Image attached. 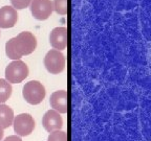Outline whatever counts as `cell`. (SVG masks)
Listing matches in <instances>:
<instances>
[{
  "mask_svg": "<svg viewBox=\"0 0 151 141\" xmlns=\"http://www.w3.org/2000/svg\"><path fill=\"white\" fill-rule=\"evenodd\" d=\"M23 97L26 103L29 105H39L43 101L45 97V88L40 82L38 80H31V82L26 83L23 87Z\"/></svg>",
  "mask_w": 151,
  "mask_h": 141,
  "instance_id": "obj_2",
  "label": "cell"
},
{
  "mask_svg": "<svg viewBox=\"0 0 151 141\" xmlns=\"http://www.w3.org/2000/svg\"><path fill=\"white\" fill-rule=\"evenodd\" d=\"M67 28L66 27H56L50 31V43L52 48L56 50H64L67 46Z\"/></svg>",
  "mask_w": 151,
  "mask_h": 141,
  "instance_id": "obj_9",
  "label": "cell"
},
{
  "mask_svg": "<svg viewBox=\"0 0 151 141\" xmlns=\"http://www.w3.org/2000/svg\"><path fill=\"white\" fill-rule=\"evenodd\" d=\"M32 0H11V3H12L13 7L15 9H23L28 7V5L31 4Z\"/></svg>",
  "mask_w": 151,
  "mask_h": 141,
  "instance_id": "obj_15",
  "label": "cell"
},
{
  "mask_svg": "<svg viewBox=\"0 0 151 141\" xmlns=\"http://www.w3.org/2000/svg\"><path fill=\"white\" fill-rule=\"evenodd\" d=\"M2 138H3V129L0 127V141L2 140Z\"/></svg>",
  "mask_w": 151,
  "mask_h": 141,
  "instance_id": "obj_17",
  "label": "cell"
},
{
  "mask_svg": "<svg viewBox=\"0 0 151 141\" xmlns=\"http://www.w3.org/2000/svg\"><path fill=\"white\" fill-rule=\"evenodd\" d=\"M32 15L37 20H46L52 16V2L50 0H32L31 2Z\"/></svg>",
  "mask_w": 151,
  "mask_h": 141,
  "instance_id": "obj_6",
  "label": "cell"
},
{
  "mask_svg": "<svg viewBox=\"0 0 151 141\" xmlns=\"http://www.w3.org/2000/svg\"><path fill=\"white\" fill-rule=\"evenodd\" d=\"M52 9L61 16L66 15L68 12V0H54Z\"/></svg>",
  "mask_w": 151,
  "mask_h": 141,
  "instance_id": "obj_13",
  "label": "cell"
},
{
  "mask_svg": "<svg viewBox=\"0 0 151 141\" xmlns=\"http://www.w3.org/2000/svg\"><path fill=\"white\" fill-rule=\"evenodd\" d=\"M14 117L13 109L4 103H0V127L2 129L9 127L13 125Z\"/></svg>",
  "mask_w": 151,
  "mask_h": 141,
  "instance_id": "obj_11",
  "label": "cell"
},
{
  "mask_svg": "<svg viewBox=\"0 0 151 141\" xmlns=\"http://www.w3.org/2000/svg\"><path fill=\"white\" fill-rule=\"evenodd\" d=\"M18 21V13L13 6L0 7V28H12Z\"/></svg>",
  "mask_w": 151,
  "mask_h": 141,
  "instance_id": "obj_10",
  "label": "cell"
},
{
  "mask_svg": "<svg viewBox=\"0 0 151 141\" xmlns=\"http://www.w3.org/2000/svg\"><path fill=\"white\" fill-rule=\"evenodd\" d=\"M50 103L52 110L60 114H65L68 111V94L65 90H58L50 95Z\"/></svg>",
  "mask_w": 151,
  "mask_h": 141,
  "instance_id": "obj_7",
  "label": "cell"
},
{
  "mask_svg": "<svg viewBox=\"0 0 151 141\" xmlns=\"http://www.w3.org/2000/svg\"><path fill=\"white\" fill-rule=\"evenodd\" d=\"M3 141H22V139L17 135H12V136L6 137Z\"/></svg>",
  "mask_w": 151,
  "mask_h": 141,
  "instance_id": "obj_16",
  "label": "cell"
},
{
  "mask_svg": "<svg viewBox=\"0 0 151 141\" xmlns=\"http://www.w3.org/2000/svg\"><path fill=\"white\" fill-rule=\"evenodd\" d=\"M14 131L19 137H25L31 135L35 129V120L33 116L27 113H21L14 117L13 120Z\"/></svg>",
  "mask_w": 151,
  "mask_h": 141,
  "instance_id": "obj_5",
  "label": "cell"
},
{
  "mask_svg": "<svg viewBox=\"0 0 151 141\" xmlns=\"http://www.w3.org/2000/svg\"><path fill=\"white\" fill-rule=\"evenodd\" d=\"M47 141H67V134L64 131L57 130L50 133Z\"/></svg>",
  "mask_w": 151,
  "mask_h": 141,
  "instance_id": "obj_14",
  "label": "cell"
},
{
  "mask_svg": "<svg viewBox=\"0 0 151 141\" xmlns=\"http://www.w3.org/2000/svg\"><path fill=\"white\" fill-rule=\"evenodd\" d=\"M36 47L37 39L35 36L29 31H23L5 43V53L9 59L17 61L23 56L33 53Z\"/></svg>",
  "mask_w": 151,
  "mask_h": 141,
  "instance_id": "obj_1",
  "label": "cell"
},
{
  "mask_svg": "<svg viewBox=\"0 0 151 141\" xmlns=\"http://www.w3.org/2000/svg\"><path fill=\"white\" fill-rule=\"evenodd\" d=\"M42 125L44 130L48 133H52L57 130H61L63 127V120L60 115V113H58L55 110H48L42 118Z\"/></svg>",
  "mask_w": 151,
  "mask_h": 141,
  "instance_id": "obj_8",
  "label": "cell"
},
{
  "mask_svg": "<svg viewBox=\"0 0 151 141\" xmlns=\"http://www.w3.org/2000/svg\"><path fill=\"white\" fill-rule=\"evenodd\" d=\"M44 66L50 74H59L65 69V58L59 50L50 49L44 56Z\"/></svg>",
  "mask_w": 151,
  "mask_h": 141,
  "instance_id": "obj_4",
  "label": "cell"
},
{
  "mask_svg": "<svg viewBox=\"0 0 151 141\" xmlns=\"http://www.w3.org/2000/svg\"><path fill=\"white\" fill-rule=\"evenodd\" d=\"M12 95V86L7 80L0 78V103H4Z\"/></svg>",
  "mask_w": 151,
  "mask_h": 141,
  "instance_id": "obj_12",
  "label": "cell"
},
{
  "mask_svg": "<svg viewBox=\"0 0 151 141\" xmlns=\"http://www.w3.org/2000/svg\"><path fill=\"white\" fill-rule=\"evenodd\" d=\"M28 76V67L23 61L17 60L9 63L5 68V80L9 84H19Z\"/></svg>",
  "mask_w": 151,
  "mask_h": 141,
  "instance_id": "obj_3",
  "label": "cell"
}]
</instances>
